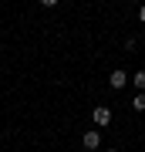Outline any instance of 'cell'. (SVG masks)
I'll use <instances>...</instances> for the list:
<instances>
[{
    "label": "cell",
    "instance_id": "cell-4",
    "mask_svg": "<svg viewBox=\"0 0 145 152\" xmlns=\"http://www.w3.org/2000/svg\"><path fill=\"white\" fill-rule=\"evenodd\" d=\"M132 81H135V88H138V91H145V71H135Z\"/></svg>",
    "mask_w": 145,
    "mask_h": 152
},
{
    "label": "cell",
    "instance_id": "cell-5",
    "mask_svg": "<svg viewBox=\"0 0 145 152\" xmlns=\"http://www.w3.org/2000/svg\"><path fill=\"white\" fill-rule=\"evenodd\" d=\"M132 108H135V112H145V91H138V95H135V102H132Z\"/></svg>",
    "mask_w": 145,
    "mask_h": 152
},
{
    "label": "cell",
    "instance_id": "cell-2",
    "mask_svg": "<svg viewBox=\"0 0 145 152\" xmlns=\"http://www.w3.org/2000/svg\"><path fill=\"white\" fill-rule=\"evenodd\" d=\"M91 122L98 125V129H105V125H111V108H108V105H98V108L91 112Z\"/></svg>",
    "mask_w": 145,
    "mask_h": 152
},
{
    "label": "cell",
    "instance_id": "cell-6",
    "mask_svg": "<svg viewBox=\"0 0 145 152\" xmlns=\"http://www.w3.org/2000/svg\"><path fill=\"white\" fill-rule=\"evenodd\" d=\"M61 0H41V7H58Z\"/></svg>",
    "mask_w": 145,
    "mask_h": 152
},
{
    "label": "cell",
    "instance_id": "cell-8",
    "mask_svg": "<svg viewBox=\"0 0 145 152\" xmlns=\"http://www.w3.org/2000/svg\"><path fill=\"white\" fill-rule=\"evenodd\" d=\"M105 152H118V149H105Z\"/></svg>",
    "mask_w": 145,
    "mask_h": 152
},
{
    "label": "cell",
    "instance_id": "cell-7",
    "mask_svg": "<svg viewBox=\"0 0 145 152\" xmlns=\"http://www.w3.org/2000/svg\"><path fill=\"white\" fill-rule=\"evenodd\" d=\"M138 20H142V24H145V4H142V7H138Z\"/></svg>",
    "mask_w": 145,
    "mask_h": 152
},
{
    "label": "cell",
    "instance_id": "cell-1",
    "mask_svg": "<svg viewBox=\"0 0 145 152\" xmlns=\"http://www.w3.org/2000/svg\"><path fill=\"white\" fill-rule=\"evenodd\" d=\"M81 149H88V152L101 149V132H98V129H91V132H81Z\"/></svg>",
    "mask_w": 145,
    "mask_h": 152
},
{
    "label": "cell",
    "instance_id": "cell-3",
    "mask_svg": "<svg viewBox=\"0 0 145 152\" xmlns=\"http://www.w3.org/2000/svg\"><path fill=\"white\" fill-rule=\"evenodd\" d=\"M128 81H132V75H128V71H122V68H115L111 75H108V85H111V88H125Z\"/></svg>",
    "mask_w": 145,
    "mask_h": 152
}]
</instances>
